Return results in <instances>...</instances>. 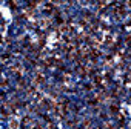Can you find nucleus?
<instances>
[{
	"instance_id": "nucleus-1",
	"label": "nucleus",
	"mask_w": 131,
	"mask_h": 129,
	"mask_svg": "<svg viewBox=\"0 0 131 129\" xmlns=\"http://www.w3.org/2000/svg\"><path fill=\"white\" fill-rule=\"evenodd\" d=\"M9 126H11V129H17V127H19V121L14 118V120H11V121H9Z\"/></svg>"
}]
</instances>
